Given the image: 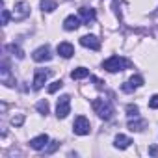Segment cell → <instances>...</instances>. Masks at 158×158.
<instances>
[{
	"label": "cell",
	"mask_w": 158,
	"mask_h": 158,
	"mask_svg": "<svg viewBox=\"0 0 158 158\" xmlns=\"http://www.w3.org/2000/svg\"><path fill=\"white\" fill-rule=\"evenodd\" d=\"M134 89H136V88H134V86H132L130 82H125V84H123V91H127V93H130V91H134Z\"/></svg>",
	"instance_id": "26"
},
{
	"label": "cell",
	"mask_w": 158,
	"mask_h": 158,
	"mask_svg": "<svg viewBox=\"0 0 158 158\" xmlns=\"http://www.w3.org/2000/svg\"><path fill=\"white\" fill-rule=\"evenodd\" d=\"M69 114H71V97L69 95H61L58 99V104H56V115L60 119H65Z\"/></svg>",
	"instance_id": "3"
},
{
	"label": "cell",
	"mask_w": 158,
	"mask_h": 158,
	"mask_svg": "<svg viewBox=\"0 0 158 158\" xmlns=\"http://www.w3.org/2000/svg\"><path fill=\"white\" fill-rule=\"evenodd\" d=\"M30 15V4L26 2H19L15 8H13V19L15 21H23Z\"/></svg>",
	"instance_id": "5"
},
{
	"label": "cell",
	"mask_w": 158,
	"mask_h": 158,
	"mask_svg": "<svg viewBox=\"0 0 158 158\" xmlns=\"http://www.w3.org/2000/svg\"><path fill=\"white\" fill-rule=\"evenodd\" d=\"M128 65H130V61H128V60H125V58H121V56H112V58H108V60L102 63V67H104L108 73L125 71Z\"/></svg>",
	"instance_id": "1"
},
{
	"label": "cell",
	"mask_w": 158,
	"mask_h": 158,
	"mask_svg": "<svg viewBox=\"0 0 158 158\" xmlns=\"http://www.w3.org/2000/svg\"><path fill=\"white\" fill-rule=\"evenodd\" d=\"M56 0H41V10L43 11H47V13H50V11H54L56 10Z\"/></svg>",
	"instance_id": "17"
},
{
	"label": "cell",
	"mask_w": 158,
	"mask_h": 158,
	"mask_svg": "<svg viewBox=\"0 0 158 158\" xmlns=\"http://www.w3.org/2000/svg\"><path fill=\"white\" fill-rule=\"evenodd\" d=\"M93 110H95V114H97L99 117H102V119H110V117L114 115L112 104H110L108 101H104V99H95V101H93Z\"/></svg>",
	"instance_id": "2"
},
{
	"label": "cell",
	"mask_w": 158,
	"mask_h": 158,
	"mask_svg": "<svg viewBox=\"0 0 158 158\" xmlns=\"http://www.w3.org/2000/svg\"><path fill=\"white\" fill-rule=\"evenodd\" d=\"M149 108H152V110L158 108V95H152V97H151V101H149Z\"/></svg>",
	"instance_id": "24"
},
{
	"label": "cell",
	"mask_w": 158,
	"mask_h": 158,
	"mask_svg": "<svg viewBox=\"0 0 158 158\" xmlns=\"http://www.w3.org/2000/svg\"><path fill=\"white\" fill-rule=\"evenodd\" d=\"M130 143H132V139H130L128 136H123V134L115 136V139H114V145H115L117 149H127Z\"/></svg>",
	"instance_id": "14"
},
{
	"label": "cell",
	"mask_w": 158,
	"mask_h": 158,
	"mask_svg": "<svg viewBox=\"0 0 158 158\" xmlns=\"http://www.w3.org/2000/svg\"><path fill=\"white\" fill-rule=\"evenodd\" d=\"M149 154H151V156H158V147H156V145H151V147H149Z\"/></svg>",
	"instance_id": "27"
},
{
	"label": "cell",
	"mask_w": 158,
	"mask_h": 158,
	"mask_svg": "<svg viewBox=\"0 0 158 158\" xmlns=\"http://www.w3.org/2000/svg\"><path fill=\"white\" fill-rule=\"evenodd\" d=\"M35 108H37L39 114H45V115L48 114V102H47V101H39V102L35 104Z\"/></svg>",
	"instance_id": "18"
},
{
	"label": "cell",
	"mask_w": 158,
	"mask_h": 158,
	"mask_svg": "<svg viewBox=\"0 0 158 158\" xmlns=\"http://www.w3.org/2000/svg\"><path fill=\"white\" fill-rule=\"evenodd\" d=\"M145 125H147V121H145V119H136V121H132V119H130V121H128V128H130L132 132H134V130H136V132L143 130V128H145Z\"/></svg>",
	"instance_id": "16"
},
{
	"label": "cell",
	"mask_w": 158,
	"mask_h": 158,
	"mask_svg": "<svg viewBox=\"0 0 158 158\" xmlns=\"http://www.w3.org/2000/svg\"><path fill=\"white\" fill-rule=\"evenodd\" d=\"M8 23H10V11L8 10H2V24L6 26Z\"/></svg>",
	"instance_id": "25"
},
{
	"label": "cell",
	"mask_w": 158,
	"mask_h": 158,
	"mask_svg": "<svg viewBox=\"0 0 158 158\" xmlns=\"http://www.w3.org/2000/svg\"><path fill=\"white\" fill-rule=\"evenodd\" d=\"M80 45L86 47V48H91V50H99L101 48V41L95 35H82L80 37Z\"/></svg>",
	"instance_id": "8"
},
{
	"label": "cell",
	"mask_w": 158,
	"mask_h": 158,
	"mask_svg": "<svg viewBox=\"0 0 158 158\" xmlns=\"http://www.w3.org/2000/svg\"><path fill=\"white\" fill-rule=\"evenodd\" d=\"M8 48H10V50H11V52H13V54H15V56H17L19 60H23V58H24V54H23V50H21V48H19L17 45H10Z\"/></svg>",
	"instance_id": "22"
},
{
	"label": "cell",
	"mask_w": 158,
	"mask_h": 158,
	"mask_svg": "<svg viewBox=\"0 0 158 158\" xmlns=\"http://www.w3.org/2000/svg\"><path fill=\"white\" fill-rule=\"evenodd\" d=\"M78 13H80V17L86 21V24H89V23L95 21V10H91V8H80Z\"/></svg>",
	"instance_id": "13"
},
{
	"label": "cell",
	"mask_w": 158,
	"mask_h": 158,
	"mask_svg": "<svg viewBox=\"0 0 158 158\" xmlns=\"http://www.w3.org/2000/svg\"><path fill=\"white\" fill-rule=\"evenodd\" d=\"M47 143H48V136H47V134H41V136H37V138L30 139V147H32V149H35V151L45 149V147H47Z\"/></svg>",
	"instance_id": "10"
},
{
	"label": "cell",
	"mask_w": 158,
	"mask_h": 158,
	"mask_svg": "<svg viewBox=\"0 0 158 158\" xmlns=\"http://www.w3.org/2000/svg\"><path fill=\"white\" fill-rule=\"evenodd\" d=\"M58 54L63 56V58H71L74 54V47L71 43H60L58 45Z\"/></svg>",
	"instance_id": "12"
},
{
	"label": "cell",
	"mask_w": 158,
	"mask_h": 158,
	"mask_svg": "<svg viewBox=\"0 0 158 158\" xmlns=\"http://www.w3.org/2000/svg\"><path fill=\"white\" fill-rule=\"evenodd\" d=\"M61 86H63V82H61V80H54V82L48 86V93H56Z\"/></svg>",
	"instance_id": "21"
},
{
	"label": "cell",
	"mask_w": 158,
	"mask_h": 158,
	"mask_svg": "<svg viewBox=\"0 0 158 158\" xmlns=\"http://www.w3.org/2000/svg\"><path fill=\"white\" fill-rule=\"evenodd\" d=\"M32 58H34L35 61H50V60H52V54H50V48L45 45V47L35 48L34 54H32Z\"/></svg>",
	"instance_id": "7"
},
{
	"label": "cell",
	"mask_w": 158,
	"mask_h": 158,
	"mask_svg": "<svg viewBox=\"0 0 158 158\" xmlns=\"http://www.w3.org/2000/svg\"><path fill=\"white\" fill-rule=\"evenodd\" d=\"M86 76H89V71L84 69V67H76V69L71 71V78H73V80H82V78H86Z\"/></svg>",
	"instance_id": "15"
},
{
	"label": "cell",
	"mask_w": 158,
	"mask_h": 158,
	"mask_svg": "<svg viewBox=\"0 0 158 158\" xmlns=\"http://www.w3.org/2000/svg\"><path fill=\"white\" fill-rule=\"evenodd\" d=\"M0 80H2V84H6V86H13V84H15V78L11 76L10 67H8L6 63L2 65V69H0Z\"/></svg>",
	"instance_id": "9"
},
{
	"label": "cell",
	"mask_w": 158,
	"mask_h": 158,
	"mask_svg": "<svg viewBox=\"0 0 158 158\" xmlns=\"http://www.w3.org/2000/svg\"><path fill=\"white\" fill-rule=\"evenodd\" d=\"M128 82H130V84H132L134 88H139V86L143 84V78H141L139 74H134V76L130 78V80H128Z\"/></svg>",
	"instance_id": "20"
},
{
	"label": "cell",
	"mask_w": 158,
	"mask_h": 158,
	"mask_svg": "<svg viewBox=\"0 0 158 158\" xmlns=\"http://www.w3.org/2000/svg\"><path fill=\"white\" fill-rule=\"evenodd\" d=\"M73 130H74V134H78V136H86V134H89L91 125H89V121H88L84 115H78V117L74 119Z\"/></svg>",
	"instance_id": "4"
},
{
	"label": "cell",
	"mask_w": 158,
	"mask_h": 158,
	"mask_svg": "<svg viewBox=\"0 0 158 158\" xmlns=\"http://www.w3.org/2000/svg\"><path fill=\"white\" fill-rule=\"evenodd\" d=\"M78 26H80V19L74 17V15H69V17L63 21V28H65L67 32H73V30H76Z\"/></svg>",
	"instance_id": "11"
},
{
	"label": "cell",
	"mask_w": 158,
	"mask_h": 158,
	"mask_svg": "<svg viewBox=\"0 0 158 158\" xmlns=\"http://www.w3.org/2000/svg\"><path fill=\"white\" fill-rule=\"evenodd\" d=\"M23 123H24V115H13V117H11V125L21 127Z\"/></svg>",
	"instance_id": "23"
},
{
	"label": "cell",
	"mask_w": 158,
	"mask_h": 158,
	"mask_svg": "<svg viewBox=\"0 0 158 158\" xmlns=\"http://www.w3.org/2000/svg\"><path fill=\"white\" fill-rule=\"evenodd\" d=\"M50 76V71L45 69H35V76H34V89H41L43 84L47 82V78Z\"/></svg>",
	"instance_id": "6"
},
{
	"label": "cell",
	"mask_w": 158,
	"mask_h": 158,
	"mask_svg": "<svg viewBox=\"0 0 158 158\" xmlns=\"http://www.w3.org/2000/svg\"><path fill=\"white\" fill-rule=\"evenodd\" d=\"M138 112H139V108H138L136 104H128V106H127V114H128V117H138Z\"/></svg>",
	"instance_id": "19"
}]
</instances>
